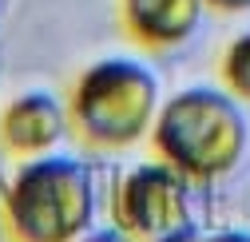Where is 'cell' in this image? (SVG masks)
Listing matches in <instances>:
<instances>
[{
  "mask_svg": "<svg viewBox=\"0 0 250 242\" xmlns=\"http://www.w3.org/2000/svg\"><path fill=\"white\" fill-rule=\"evenodd\" d=\"M96 226V175L80 155L16 163L0 187V242H80Z\"/></svg>",
  "mask_w": 250,
  "mask_h": 242,
  "instance_id": "cell-1",
  "label": "cell"
},
{
  "mask_svg": "<svg viewBox=\"0 0 250 242\" xmlns=\"http://www.w3.org/2000/svg\"><path fill=\"white\" fill-rule=\"evenodd\" d=\"M250 127L242 103L223 87H183L175 92L151 127L155 159L175 167L187 183H214L238 167Z\"/></svg>",
  "mask_w": 250,
  "mask_h": 242,
  "instance_id": "cell-2",
  "label": "cell"
},
{
  "mask_svg": "<svg viewBox=\"0 0 250 242\" xmlns=\"http://www.w3.org/2000/svg\"><path fill=\"white\" fill-rule=\"evenodd\" d=\"M159 107V76L131 56L96 60L68 87V127L83 147L104 155H119L143 143Z\"/></svg>",
  "mask_w": 250,
  "mask_h": 242,
  "instance_id": "cell-3",
  "label": "cell"
},
{
  "mask_svg": "<svg viewBox=\"0 0 250 242\" xmlns=\"http://www.w3.org/2000/svg\"><path fill=\"white\" fill-rule=\"evenodd\" d=\"M111 226L131 242H159L191 226V183L163 159L131 167L111 191Z\"/></svg>",
  "mask_w": 250,
  "mask_h": 242,
  "instance_id": "cell-4",
  "label": "cell"
},
{
  "mask_svg": "<svg viewBox=\"0 0 250 242\" xmlns=\"http://www.w3.org/2000/svg\"><path fill=\"white\" fill-rule=\"evenodd\" d=\"M64 135H68V103H60V96L44 92V87L20 92L0 107V155L16 163L52 155Z\"/></svg>",
  "mask_w": 250,
  "mask_h": 242,
  "instance_id": "cell-5",
  "label": "cell"
},
{
  "mask_svg": "<svg viewBox=\"0 0 250 242\" xmlns=\"http://www.w3.org/2000/svg\"><path fill=\"white\" fill-rule=\"evenodd\" d=\"M207 0H119V24L131 44L171 52L195 36Z\"/></svg>",
  "mask_w": 250,
  "mask_h": 242,
  "instance_id": "cell-6",
  "label": "cell"
},
{
  "mask_svg": "<svg viewBox=\"0 0 250 242\" xmlns=\"http://www.w3.org/2000/svg\"><path fill=\"white\" fill-rule=\"evenodd\" d=\"M218 76H223V92H230L234 100H250V28L227 44Z\"/></svg>",
  "mask_w": 250,
  "mask_h": 242,
  "instance_id": "cell-7",
  "label": "cell"
},
{
  "mask_svg": "<svg viewBox=\"0 0 250 242\" xmlns=\"http://www.w3.org/2000/svg\"><path fill=\"white\" fill-rule=\"evenodd\" d=\"M80 242H131V238L123 234L119 226H111V222H107V226H91V230H87Z\"/></svg>",
  "mask_w": 250,
  "mask_h": 242,
  "instance_id": "cell-8",
  "label": "cell"
},
{
  "mask_svg": "<svg viewBox=\"0 0 250 242\" xmlns=\"http://www.w3.org/2000/svg\"><path fill=\"white\" fill-rule=\"evenodd\" d=\"M207 8H214V12H227V16H234V12H250V0H207Z\"/></svg>",
  "mask_w": 250,
  "mask_h": 242,
  "instance_id": "cell-9",
  "label": "cell"
},
{
  "mask_svg": "<svg viewBox=\"0 0 250 242\" xmlns=\"http://www.w3.org/2000/svg\"><path fill=\"white\" fill-rule=\"evenodd\" d=\"M199 242H250V230H214V234H203Z\"/></svg>",
  "mask_w": 250,
  "mask_h": 242,
  "instance_id": "cell-10",
  "label": "cell"
},
{
  "mask_svg": "<svg viewBox=\"0 0 250 242\" xmlns=\"http://www.w3.org/2000/svg\"><path fill=\"white\" fill-rule=\"evenodd\" d=\"M203 234L195 230V222L191 226H183V230H175V234H167V238H159V242H199Z\"/></svg>",
  "mask_w": 250,
  "mask_h": 242,
  "instance_id": "cell-11",
  "label": "cell"
}]
</instances>
